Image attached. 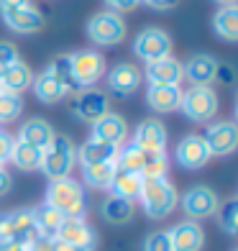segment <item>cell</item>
<instances>
[{
    "label": "cell",
    "mask_w": 238,
    "mask_h": 251,
    "mask_svg": "<svg viewBox=\"0 0 238 251\" xmlns=\"http://www.w3.org/2000/svg\"><path fill=\"white\" fill-rule=\"evenodd\" d=\"M44 202L62 215V218H85L87 213V192L85 185L74 177H62V179H49L47 198Z\"/></svg>",
    "instance_id": "1"
},
{
    "label": "cell",
    "mask_w": 238,
    "mask_h": 251,
    "mask_svg": "<svg viewBox=\"0 0 238 251\" xmlns=\"http://www.w3.org/2000/svg\"><path fill=\"white\" fill-rule=\"evenodd\" d=\"M136 200H139L146 218L164 221L177 210L179 192H177V187L172 185V182H169V177H164V179H143Z\"/></svg>",
    "instance_id": "2"
},
{
    "label": "cell",
    "mask_w": 238,
    "mask_h": 251,
    "mask_svg": "<svg viewBox=\"0 0 238 251\" xmlns=\"http://www.w3.org/2000/svg\"><path fill=\"white\" fill-rule=\"evenodd\" d=\"M77 167V146L67 133H54V139L41 149V164L39 169L49 179L72 177Z\"/></svg>",
    "instance_id": "3"
},
{
    "label": "cell",
    "mask_w": 238,
    "mask_h": 251,
    "mask_svg": "<svg viewBox=\"0 0 238 251\" xmlns=\"http://www.w3.org/2000/svg\"><path fill=\"white\" fill-rule=\"evenodd\" d=\"M220 110L218 93L210 85H192L182 90V100H179V113L192 121V123H210L215 121Z\"/></svg>",
    "instance_id": "4"
},
{
    "label": "cell",
    "mask_w": 238,
    "mask_h": 251,
    "mask_svg": "<svg viewBox=\"0 0 238 251\" xmlns=\"http://www.w3.org/2000/svg\"><path fill=\"white\" fill-rule=\"evenodd\" d=\"M85 28H87V39L95 47H118L128 36V26L123 16L113 13V10H100V13L90 16Z\"/></svg>",
    "instance_id": "5"
},
{
    "label": "cell",
    "mask_w": 238,
    "mask_h": 251,
    "mask_svg": "<svg viewBox=\"0 0 238 251\" xmlns=\"http://www.w3.org/2000/svg\"><path fill=\"white\" fill-rule=\"evenodd\" d=\"M179 208L187 215V221L200 223V221L215 218V213L220 208V198L208 185H192L185 195H179Z\"/></svg>",
    "instance_id": "6"
},
{
    "label": "cell",
    "mask_w": 238,
    "mask_h": 251,
    "mask_svg": "<svg viewBox=\"0 0 238 251\" xmlns=\"http://www.w3.org/2000/svg\"><path fill=\"white\" fill-rule=\"evenodd\" d=\"M70 64H72V77L77 90L85 87H97V82L105 77V56L95 51V49H79L74 54H70Z\"/></svg>",
    "instance_id": "7"
},
{
    "label": "cell",
    "mask_w": 238,
    "mask_h": 251,
    "mask_svg": "<svg viewBox=\"0 0 238 251\" xmlns=\"http://www.w3.org/2000/svg\"><path fill=\"white\" fill-rule=\"evenodd\" d=\"M36 236L41 233H39L36 223H33L31 208H18L8 215H0V241L28 246Z\"/></svg>",
    "instance_id": "8"
},
{
    "label": "cell",
    "mask_w": 238,
    "mask_h": 251,
    "mask_svg": "<svg viewBox=\"0 0 238 251\" xmlns=\"http://www.w3.org/2000/svg\"><path fill=\"white\" fill-rule=\"evenodd\" d=\"M133 54L136 59H141L146 64H151L156 59H164V56L172 54V36L159 28V26H149L136 33L133 39Z\"/></svg>",
    "instance_id": "9"
},
{
    "label": "cell",
    "mask_w": 238,
    "mask_h": 251,
    "mask_svg": "<svg viewBox=\"0 0 238 251\" xmlns=\"http://www.w3.org/2000/svg\"><path fill=\"white\" fill-rule=\"evenodd\" d=\"M72 113L74 118L82 123L93 126L97 118H103L105 113H110V95L100 87H85L72 98Z\"/></svg>",
    "instance_id": "10"
},
{
    "label": "cell",
    "mask_w": 238,
    "mask_h": 251,
    "mask_svg": "<svg viewBox=\"0 0 238 251\" xmlns=\"http://www.w3.org/2000/svg\"><path fill=\"white\" fill-rule=\"evenodd\" d=\"M210 151H208V144L200 133H187L177 141V149H174V162L187 169V172H197V169L208 167L210 162Z\"/></svg>",
    "instance_id": "11"
},
{
    "label": "cell",
    "mask_w": 238,
    "mask_h": 251,
    "mask_svg": "<svg viewBox=\"0 0 238 251\" xmlns=\"http://www.w3.org/2000/svg\"><path fill=\"white\" fill-rule=\"evenodd\" d=\"M202 139L208 144L210 156H231L238 149V126L233 121H210Z\"/></svg>",
    "instance_id": "12"
},
{
    "label": "cell",
    "mask_w": 238,
    "mask_h": 251,
    "mask_svg": "<svg viewBox=\"0 0 238 251\" xmlns=\"http://www.w3.org/2000/svg\"><path fill=\"white\" fill-rule=\"evenodd\" d=\"M108 90L118 98H128L143 85V72L133 62H118L116 67L105 70Z\"/></svg>",
    "instance_id": "13"
},
{
    "label": "cell",
    "mask_w": 238,
    "mask_h": 251,
    "mask_svg": "<svg viewBox=\"0 0 238 251\" xmlns=\"http://www.w3.org/2000/svg\"><path fill=\"white\" fill-rule=\"evenodd\" d=\"M90 139H97V141H105L113 146H123L128 144L131 139V128H128V121L120 116V113H105L103 118H97L93 123V133Z\"/></svg>",
    "instance_id": "14"
},
{
    "label": "cell",
    "mask_w": 238,
    "mask_h": 251,
    "mask_svg": "<svg viewBox=\"0 0 238 251\" xmlns=\"http://www.w3.org/2000/svg\"><path fill=\"white\" fill-rule=\"evenodd\" d=\"M54 238H59L64 244H72V246H79L85 251L97 249V233H95V228L87 223V218H64Z\"/></svg>",
    "instance_id": "15"
},
{
    "label": "cell",
    "mask_w": 238,
    "mask_h": 251,
    "mask_svg": "<svg viewBox=\"0 0 238 251\" xmlns=\"http://www.w3.org/2000/svg\"><path fill=\"white\" fill-rule=\"evenodd\" d=\"M133 144L139 146L141 151H167V144H169V131L167 126L159 121V118H146L136 126V133H133Z\"/></svg>",
    "instance_id": "16"
},
{
    "label": "cell",
    "mask_w": 238,
    "mask_h": 251,
    "mask_svg": "<svg viewBox=\"0 0 238 251\" xmlns=\"http://www.w3.org/2000/svg\"><path fill=\"white\" fill-rule=\"evenodd\" d=\"M0 18H3V24L13 31V33H24V36H28V33H36L44 28V13L36 8V5H24V8H13V10H3L0 13Z\"/></svg>",
    "instance_id": "17"
},
{
    "label": "cell",
    "mask_w": 238,
    "mask_h": 251,
    "mask_svg": "<svg viewBox=\"0 0 238 251\" xmlns=\"http://www.w3.org/2000/svg\"><path fill=\"white\" fill-rule=\"evenodd\" d=\"M143 79L149 85H182V79H185L182 62L172 54L164 56V59H156L151 64H146Z\"/></svg>",
    "instance_id": "18"
},
{
    "label": "cell",
    "mask_w": 238,
    "mask_h": 251,
    "mask_svg": "<svg viewBox=\"0 0 238 251\" xmlns=\"http://www.w3.org/2000/svg\"><path fill=\"white\" fill-rule=\"evenodd\" d=\"M218 67L220 62L213 54H192L187 62H182V72L192 85H213L218 77Z\"/></svg>",
    "instance_id": "19"
},
{
    "label": "cell",
    "mask_w": 238,
    "mask_h": 251,
    "mask_svg": "<svg viewBox=\"0 0 238 251\" xmlns=\"http://www.w3.org/2000/svg\"><path fill=\"white\" fill-rule=\"evenodd\" d=\"M172 251H202L205 246V231L195 221H182L169 231Z\"/></svg>",
    "instance_id": "20"
},
{
    "label": "cell",
    "mask_w": 238,
    "mask_h": 251,
    "mask_svg": "<svg viewBox=\"0 0 238 251\" xmlns=\"http://www.w3.org/2000/svg\"><path fill=\"white\" fill-rule=\"evenodd\" d=\"M179 100H182V87L179 85H149L146 87V102H149V108L162 113V116L177 113Z\"/></svg>",
    "instance_id": "21"
},
{
    "label": "cell",
    "mask_w": 238,
    "mask_h": 251,
    "mask_svg": "<svg viewBox=\"0 0 238 251\" xmlns=\"http://www.w3.org/2000/svg\"><path fill=\"white\" fill-rule=\"evenodd\" d=\"M31 90L33 95H36L39 102L44 105H54V102H59L64 98H70V90H67L59 79H56L49 70H44L39 75H33V82H31Z\"/></svg>",
    "instance_id": "22"
},
{
    "label": "cell",
    "mask_w": 238,
    "mask_h": 251,
    "mask_svg": "<svg viewBox=\"0 0 238 251\" xmlns=\"http://www.w3.org/2000/svg\"><path fill=\"white\" fill-rule=\"evenodd\" d=\"M118 149L120 146L87 139L82 146H77V164H116Z\"/></svg>",
    "instance_id": "23"
},
{
    "label": "cell",
    "mask_w": 238,
    "mask_h": 251,
    "mask_svg": "<svg viewBox=\"0 0 238 251\" xmlns=\"http://www.w3.org/2000/svg\"><path fill=\"white\" fill-rule=\"evenodd\" d=\"M31 82H33V70L21 59L16 64H10L8 70L0 72V90H3V93L24 95L26 90H31Z\"/></svg>",
    "instance_id": "24"
},
{
    "label": "cell",
    "mask_w": 238,
    "mask_h": 251,
    "mask_svg": "<svg viewBox=\"0 0 238 251\" xmlns=\"http://www.w3.org/2000/svg\"><path fill=\"white\" fill-rule=\"evenodd\" d=\"M54 128H51V123L47 118H28L21 123V128H18V136H16V141H24L28 146H36V149H44L51 139H54Z\"/></svg>",
    "instance_id": "25"
},
{
    "label": "cell",
    "mask_w": 238,
    "mask_h": 251,
    "mask_svg": "<svg viewBox=\"0 0 238 251\" xmlns=\"http://www.w3.org/2000/svg\"><path fill=\"white\" fill-rule=\"evenodd\" d=\"M136 213V202L133 200H126V198H118V195H108L103 202H100V215L113 223V226H126L131 223Z\"/></svg>",
    "instance_id": "26"
},
{
    "label": "cell",
    "mask_w": 238,
    "mask_h": 251,
    "mask_svg": "<svg viewBox=\"0 0 238 251\" xmlns=\"http://www.w3.org/2000/svg\"><path fill=\"white\" fill-rule=\"evenodd\" d=\"M213 31L215 36H220L223 41H238V8L233 5H223L218 13L213 16Z\"/></svg>",
    "instance_id": "27"
},
{
    "label": "cell",
    "mask_w": 238,
    "mask_h": 251,
    "mask_svg": "<svg viewBox=\"0 0 238 251\" xmlns=\"http://www.w3.org/2000/svg\"><path fill=\"white\" fill-rule=\"evenodd\" d=\"M8 162L16 169H21V172H36L39 164H41V149L28 146L24 141H13V149H10Z\"/></svg>",
    "instance_id": "28"
},
{
    "label": "cell",
    "mask_w": 238,
    "mask_h": 251,
    "mask_svg": "<svg viewBox=\"0 0 238 251\" xmlns=\"http://www.w3.org/2000/svg\"><path fill=\"white\" fill-rule=\"evenodd\" d=\"M82 169V185L90 190H110L116 167L113 164H79Z\"/></svg>",
    "instance_id": "29"
},
{
    "label": "cell",
    "mask_w": 238,
    "mask_h": 251,
    "mask_svg": "<svg viewBox=\"0 0 238 251\" xmlns=\"http://www.w3.org/2000/svg\"><path fill=\"white\" fill-rule=\"evenodd\" d=\"M141 182H143L141 175L120 172V169H116L113 182H110V195H118V198H126V200H133V202H136V198H139V190H141Z\"/></svg>",
    "instance_id": "30"
},
{
    "label": "cell",
    "mask_w": 238,
    "mask_h": 251,
    "mask_svg": "<svg viewBox=\"0 0 238 251\" xmlns=\"http://www.w3.org/2000/svg\"><path fill=\"white\" fill-rule=\"evenodd\" d=\"M31 215H33V223H36V228H39L41 236H56V231H59V226H62V221H64L62 215L56 213L51 205H47V202L33 205Z\"/></svg>",
    "instance_id": "31"
},
{
    "label": "cell",
    "mask_w": 238,
    "mask_h": 251,
    "mask_svg": "<svg viewBox=\"0 0 238 251\" xmlns=\"http://www.w3.org/2000/svg\"><path fill=\"white\" fill-rule=\"evenodd\" d=\"M143 156L146 151H141L139 146H136L133 141L131 144H123L118 149V156H116V169H120V172H133V175H141V167H143Z\"/></svg>",
    "instance_id": "32"
},
{
    "label": "cell",
    "mask_w": 238,
    "mask_h": 251,
    "mask_svg": "<svg viewBox=\"0 0 238 251\" xmlns=\"http://www.w3.org/2000/svg\"><path fill=\"white\" fill-rule=\"evenodd\" d=\"M141 177L143 179H164V177H169V156H167V151H154V154L146 151Z\"/></svg>",
    "instance_id": "33"
},
{
    "label": "cell",
    "mask_w": 238,
    "mask_h": 251,
    "mask_svg": "<svg viewBox=\"0 0 238 251\" xmlns=\"http://www.w3.org/2000/svg\"><path fill=\"white\" fill-rule=\"evenodd\" d=\"M215 218H218V223H220V228H223L225 233L236 236V233H238V200L231 198V200L220 202V208H218V213H215Z\"/></svg>",
    "instance_id": "34"
},
{
    "label": "cell",
    "mask_w": 238,
    "mask_h": 251,
    "mask_svg": "<svg viewBox=\"0 0 238 251\" xmlns=\"http://www.w3.org/2000/svg\"><path fill=\"white\" fill-rule=\"evenodd\" d=\"M24 116V98L13 93L0 95V123H13Z\"/></svg>",
    "instance_id": "35"
},
{
    "label": "cell",
    "mask_w": 238,
    "mask_h": 251,
    "mask_svg": "<svg viewBox=\"0 0 238 251\" xmlns=\"http://www.w3.org/2000/svg\"><path fill=\"white\" fill-rule=\"evenodd\" d=\"M47 70L56 77V79H59V82L67 87V90H70V95L74 93V90H77V85H74V77H72V64H70V54H59V56H56V59L47 67Z\"/></svg>",
    "instance_id": "36"
},
{
    "label": "cell",
    "mask_w": 238,
    "mask_h": 251,
    "mask_svg": "<svg viewBox=\"0 0 238 251\" xmlns=\"http://www.w3.org/2000/svg\"><path fill=\"white\" fill-rule=\"evenodd\" d=\"M143 251H172L169 231H151L143 238Z\"/></svg>",
    "instance_id": "37"
},
{
    "label": "cell",
    "mask_w": 238,
    "mask_h": 251,
    "mask_svg": "<svg viewBox=\"0 0 238 251\" xmlns=\"http://www.w3.org/2000/svg\"><path fill=\"white\" fill-rule=\"evenodd\" d=\"M18 59H21V56H18V47H16V44L0 41V72L8 70L10 64H16Z\"/></svg>",
    "instance_id": "38"
},
{
    "label": "cell",
    "mask_w": 238,
    "mask_h": 251,
    "mask_svg": "<svg viewBox=\"0 0 238 251\" xmlns=\"http://www.w3.org/2000/svg\"><path fill=\"white\" fill-rule=\"evenodd\" d=\"M103 3L108 5V10H113V13H131V10L139 8V0H103Z\"/></svg>",
    "instance_id": "39"
},
{
    "label": "cell",
    "mask_w": 238,
    "mask_h": 251,
    "mask_svg": "<svg viewBox=\"0 0 238 251\" xmlns=\"http://www.w3.org/2000/svg\"><path fill=\"white\" fill-rule=\"evenodd\" d=\"M13 136L5 133L3 128H0V164H5L8 162V156H10V149H13Z\"/></svg>",
    "instance_id": "40"
},
{
    "label": "cell",
    "mask_w": 238,
    "mask_h": 251,
    "mask_svg": "<svg viewBox=\"0 0 238 251\" xmlns=\"http://www.w3.org/2000/svg\"><path fill=\"white\" fill-rule=\"evenodd\" d=\"M26 249L28 251H54V236H36Z\"/></svg>",
    "instance_id": "41"
},
{
    "label": "cell",
    "mask_w": 238,
    "mask_h": 251,
    "mask_svg": "<svg viewBox=\"0 0 238 251\" xmlns=\"http://www.w3.org/2000/svg\"><path fill=\"white\" fill-rule=\"evenodd\" d=\"M10 190H13V177L5 167H0V198H5Z\"/></svg>",
    "instance_id": "42"
},
{
    "label": "cell",
    "mask_w": 238,
    "mask_h": 251,
    "mask_svg": "<svg viewBox=\"0 0 238 251\" xmlns=\"http://www.w3.org/2000/svg\"><path fill=\"white\" fill-rule=\"evenodd\" d=\"M139 3H146V5L154 8V10H169V8L177 5V0H139Z\"/></svg>",
    "instance_id": "43"
},
{
    "label": "cell",
    "mask_w": 238,
    "mask_h": 251,
    "mask_svg": "<svg viewBox=\"0 0 238 251\" xmlns=\"http://www.w3.org/2000/svg\"><path fill=\"white\" fill-rule=\"evenodd\" d=\"M28 3L31 0H0V13H3V10H13V8H24Z\"/></svg>",
    "instance_id": "44"
},
{
    "label": "cell",
    "mask_w": 238,
    "mask_h": 251,
    "mask_svg": "<svg viewBox=\"0 0 238 251\" xmlns=\"http://www.w3.org/2000/svg\"><path fill=\"white\" fill-rule=\"evenodd\" d=\"M54 251H85V249L72 246V244H64V241H59V238H54Z\"/></svg>",
    "instance_id": "45"
},
{
    "label": "cell",
    "mask_w": 238,
    "mask_h": 251,
    "mask_svg": "<svg viewBox=\"0 0 238 251\" xmlns=\"http://www.w3.org/2000/svg\"><path fill=\"white\" fill-rule=\"evenodd\" d=\"M0 251H28L26 246L21 244H10V241H0Z\"/></svg>",
    "instance_id": "46"
},
{
    "label": "cell",
    "mask_w": 238,
    "mask_h": 251,
    "mask_svg": "<svg viewBox=\"0 0 238 251\" xmlns=\"http://www.w3.org/2000/svg\"><path fill=\"white\" fill-rule=\"evenodd\" d=\"M215 3H218V5H233L236 0H215Z\"/></svg>",
    "instance_id": "47"
},
{
    "label": "cell",
    "mask_w": 238,
    "mask_h": 251,
    "mask_svg": "<svg viewBox=\"0 0 238 251\" xmlns=\"http://www.w3.org/2000/svg\"><path fill=\"white\" fill-rule=\"evenodd\" d=\"M0 95H3V90H0Z\"/></svg>",
    "instance_id": "48"
},
{
    "label": "cell",
    "mask_w": 238,
    "mask_h": 251,
    "mask_svg": "<svg viewBox=\"0 0 238 251\" xmlns=\"http://www.w3.org/2000/svg\"><path fill=\"white\" fill-rule=\"evenodd\" d=\"M0 167H3V164H0Z\"/></svg>",
    "instance_id": "49"
}]
</instances>
